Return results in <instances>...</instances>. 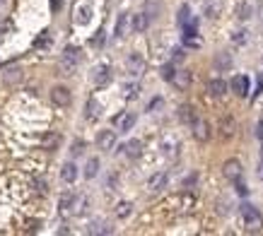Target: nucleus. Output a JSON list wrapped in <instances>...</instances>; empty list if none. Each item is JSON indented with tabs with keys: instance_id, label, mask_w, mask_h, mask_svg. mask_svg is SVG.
<instances>
[{
	"instance_id": "obj_8",
	"label": "nucleus",
	"mask_w": 263,
	"mask_h": 236,
	"mask_svg": "<svg viewBox=\"0 0 263 236\" xmlns=\"http://www.w3.org/2000/svg\"><path fill=\"white\" fill-rule=\"evenodd\" d=\"M217 130H220V137H222V140H229V137L237 133V120H234L232 116H225L222 120H220Z\"/></svg>"
},
{
	"instance_id": "obj_40",
	"label": "nucleus",
	"mask_w": 263,
	"mask_h": 236,
	"mask_svg": "<svg viewBox=\"0 0 263 236\" xmlns=\"http://www.w3.org/2000/svg\"><path fill=\"white\" fill-rule=\"evenodd\" d=\"M34 185H36V190H41V193H44V190H46V183H44V181H36V183H34Z\"/></svg>"
},
{
	"instance_id": "obj_22",
	"label": "nucleus",
	"mask_w": 263,
	"mask_h": 236,
	"mask_svg": "<svg viewBox=\"0 0 263 236\" xmlns=\"http://www.w3.org/2000/svg\"><path fill=\"white\" fill-rule=\"evenodd\" d=\"M61 178H63L66 183H72V181L77 178V167H75L72 162L63 164V167H61Z\"/></svg>"
},
{
	"instance_id": "obj_11",
	"label": "nucleus",
	"mask_w": 263,
	"mask_h": 236,
	"mask_svg": "<svg viewBox=\"0 0 263 236\" xmlns=\"http://www.w3.org/2000/svg\"><path fill=\"white\" fill-rule=\"evenodd\" d=\"M225 92H227V82H225V80L215 77V80L208 82V94H210V97H222Z\"/></svg>"
},
{
	"instance_id": "obj_32",
	"label": "nucleus",
	"mask_w": 263,
	"mask_h": 236,
	"mask_svg": "<svg viewBox=\"0 0 263 236\" xmlns=\"http://www.w3.org/2000/svg\"><path fill=\"white\" fill-rule=\"evenodd\" d=\"M174 75H176V67H174V63H169V65H164V67H162V77H164L167 82H172V80H174Z\"/></svg>"
},
{
	"instance_id": "obj_34",
	"label": "nucleus",
	"mask_w": 263,
	"mask_h": 236,
	"mask_svg": "<svg viewBox=\"0 0 263 236\" xmlns=\"http://www.w3.org/2000/svg\"><path fill=\"white\" fill-rule=\"evenodd\" d=\"M82 150H85V142H82V140H75L70 152H72V157H77V154H82Z\"/></svg>"
},
{
	"instance_id": "obj_31",
	"label": "nucleus",
	"mask_w": 263,
	"mask_h": 236,
	"mask_svg": "<svg viewBox=\"0 0 263 236\" xmlns=\"http://www.w3.org/2000/svg\"><path fill=\"white\" fill-rule=\"evenodd\" d=\"M254 15V5L251 2H244L242 7H239V19H249Z\"/></svg>"
},
{
	"instance_id": "obj_16",
	"label": "nucleus",
	"mask_w": 263,
	"mask_h": 236,
	"mask_svg": "<svg viewBox=\"0 0 263 236\" xmlns=\"http://www.w3.org/2000/svg\"><path fill=\"white\" fill-rule=\"evenodd\" d=\"M142 12H145L150 19H155V17H159V15H162V2H159V0H145Z\"/></svg>"
},
{
	"instance_id": "obj_38",
	"label": "nucleus",
	"mask_w": 263,
	"mask_h": 236,
	"mask_svg": "<svg viewBox=\"0 0 263 236\" xmlns=\"http://www.w3.org/2000/svg\"><path fill=\"white\" fill-rule=\"evenodd\" d=\"M92 44H94V46H102V44H104V32H97V36L92 39Z\"/></svg>"
},
{
	"instance_id": "obj_17",
	"label": "nucleus",
	"mask_w": 263,
	"mask_h": 236,
	"mask_svg": "<svg viewBox=\"0 0 263 236\" xmlns=\"http://www.w3.org/2000/svg\"><path fill=\"white\" fill-rule=\"evenodd\" d=\"M167 185V174L164 171H159V174H155V176L147 181V190H152V193H157V190H162Z\"/></svg>"
},
{
	"instance_id": "obj_26",
	"label": "nucleus",
	"mask_w": 263,
	"mask_h": 236,
	"mask_svg": "<svg viewBox=\"0 0 263 236\" xmlns=\"http://www.w3.org/2000/svg\"><path fill=\"white\" fill-rule=\"evenodd\" d=\"M22 77V72H19V67H7L5 72H2V80L7 82V84H15L17 80Z\"/></svg>"
},
{
	"instance_id": "obj_24",
	"label": "nucleus",
	"mask_w": 263,
	"mask_h": 236,
	"mask_svg": "<svg viewBox=\"0 0 263 236\" xmlns=\"http://www.w3.org/2000/svg\"><path fill=\"white\" fill-rule=\"evenodd\" d=\"M128 19H131V15H119V19H116V36H126V32H128Z\"/></svg>"
},
{
	"instance_id": "obj_43",
	"label": "nucleus",
	"mask_w": 263,
	"mask_h": 236,
	"mask_svg": "<svg viewBox=\"0 0 263 236\" xmlns=\"http://www.w3.org/2000/svg\"><path fill=\"white\" fill-rule=\"evenodd\" d=\"M259 92H263V75L259 77Z\"/></svg>"
},
{
	"instance_id": "obj_13",
	"label": "nucleus",
	"mask_w": 263,
	"mask_h": 236,
	"mask_svg": "<svg viewBox=\"0 0 263 236\" xmlns=\"http://www.w3.org/2000/svg\"><path fill=\"white\" fill-rule=\"evenodd\" d=\"M92 80H94V84H106L109 80H111V72H109V67L106 65H97L94 67V75H92Z\"/></svg>"
},
{
	"instance_id": "obj_12",
	"label": "nucleus",
	"mask_w": 263,
	"mask_h": 236,
	"mask_svg": "<svg viewBox=\"0 0 263 236\" xmlns=\"http://www.w3.org/2000/svg\"><path fill=\"white\" fill-rule=\"evenodd\" d=\"M142 70H145L142 56H140V53H131V56H128V72H131V75H140Z\"/></svg>"
},
{
	"instance_id": "obj_20",
	"label": "nucleus",
	"mask_w": 263,
	"mask_h": 236,
	"mask_svg": "<svg viewBox=\"0 0 263 236\" xmlns=\"http://www.w3.org/2000/svg\"><path fill=\"white\" fill-rule=\"evenodd\" d=\"M220 12H222V2L220 0H205V17L208 19L220 17Z\"/></svg>"
},
{
	"instance_id": "obj_39",
	"label": "nucleus",
	"mask_w": 263,
	"mask_h": 236,
	"mask_svg": "<svg viewBox=\"0 0 263 236\" xmlns=\"http://www.w3.org/2000/svg\"><path fill=\"white\" fill-rule=\"evenodd\" d=\"M61 7H63V0H51V10L53 12H58Z\"/></svg>"
},
{
	"instance_id": "obj_1",
	"label": "nucleus",
	"mask_w": 263,
	"mask_h": 236,
	"mask_svg": "<svg viewBox=\"0 0 263 236\" xmlns=\"http://www.w3.org/2000/svg\"><path fill=\"white\" fill-rule=\"evenodd\" d=\"M242 217H244V224H246L249 232H259V229H261L263 219H261V215H259V210H256L254 205L244 202V205H242Z\"/></svg>"
},
{
	"instance_id": "obj_28",
	"label": "nucleus",
	"mask_w": 263,
	"mask_h": 236,
	"mask_svg": "<svg viewBox=\"0 0 263 236\" xmlns=\"http://www.w3.org/2000/svg\"><path fill=\"white\" fill-rule=\"evenodd\" d=\"M97 171H99V159H97V157H92V159L87 162V167H85V176L94 178V176H97Z\"/></svg>"
},
{
	"instance_id": "obj_2",
	"label": "nucleus",
	"mask_w": 263,
	"mask_h": 236,
	"mask_svg": "<svg viewBox=\"0 0 263 236\" xmlns=\"http://www.w3.org/2000/svg\"><path fill=\"white\" fill-rule=\"evenodd\" d=\"M77 65H80V51L75 46H68L66 51H63V56H61V70H63V75H72L77 70Z\"/></svg>"
},
{
	"instance_id": "obj_30",
	"label": "nucleus",
	"mask_w": 263,
	"mask_h": 236,
	"mask_svg": "<svg viewBox=\"0 0 263 236\" xmlns=\"http://www.w3.org/2000/svg\"><path fill=\"white\" fill-rule=\"evenodd\" d=\"M176 22H179L181 27L191 22V15H189V5H181V7H179V15H176Z\"/></svg>"
},
{
	"instance_id": "obj_33",
	"label": "nucleus",
	"mask_w": 263,
	"mask_h": 236,
	"mask_svg": "<svg viewBox=\"0 0 263 236\" xmlns=\"http://www.w3.org/2000/svg\"><path fill=\"white\" fill-rule=\"evenodd\" d=\"M56 145H58V135H56V133H49V135L44 137V147H46V150H56Z\"/></svg>"
},
{
	"instance_id": "obj_23",
	"label": "nucleus",
	"mask_w": 263,
	"mask_h": 236,
	"mask_svg": "<svg viewBox=\"0 0 263 236\" xmlns=\"http://www.w3.org/2000/svg\"><path fill=\"white\" fill-rule=\"evenodd\" d=\"M150 22H152V19H150L145 12H138V15L133 17V29H135V32H145V29L150 27Z\"/></svg>"
},
{
	"instance_id": "obj_6",
	"label": "nucleus",
	"mask_w": 263,
	"mask_h": 236,
	"mask_svg": "<svg viewBox=\"0 0 263 236\" xmlns=\"http://www.w3.org/2000/svg\"><path fill=\"white\" fill-rule=\"evenodd\" d=\"M51 99H53V104H56V106H61V109L70 106V101H72V97H70V89H68V87H53V89H51Z\"/></svg>"
},
{
	"instance_id": "obj_18",
	"label": "nucleus",
	"mask_w": 263,
	"mask_h": 236,
	"mask_svg": "<svg viewBox=\"0 0 263 236\" xmlns=\"http://www.w3.org/2000/svg\"><path fill=\"white\" fill-rule=\"evenodd\" d=\"M176 114H179V120H181V123H186V125H191V123L198 118L196 111H193V106H189V104L179 106V111H176Z\"/></svg>"
},
{
	"instance_id": "obj_37",
	"label": "nucleus",
	"mask_w": 263,
	"mask_h": 236,
	"mask_svg": "<svg viewBox=\"0 0 263 236\" xmlns=\"http://www.w3.org/2000/svg\"><path fill=\"white\" fill-rule=\"evenodd\" d=\"M232 41H234V44H244V41H246V32H237V34L232 36Z\"/></svg>"
},
{
	"instance_id": "obj_29",
	"label": "nucleus",
	"mask_w": 263,
	"mask_h": 236,
	"mask_svg": "<svg viewBox=\"0 0 263 236\" xmlns=\"http://www.w3.org/2000/svg\"><path fill=\"white\" fill-rule=\"evenodd\" d=\"M131 212H133L131 202H119V205H116V217H119V219H126Z\"/></svg>"
},
{
	"instance_id": "obj_15",
	"label": "nucleus",
	"mask_w": 263,
	"mask_h": 236,
	"mask_svg": "<svg viewBox=\"0 0 263 236\" xmlns=\"http://www.w3.org/2000/svg\"><path fill=\"white\" fill-rule=\"evenodd\" d=\"M232 89H234L237 97H246V92H249V80H246L244 75H237V77L232 80Z\"/></svg>"
},
{
	"instance_id": "obj_36",
	"label": "nucleus",
	"mask_w": 263,
	"mask_h": 236,
	"mask_svg": "<svg viewBox=\"0 0 263 236\" xmlns=\"http://www.w3.org/2000/svg\"><path fill=\"white\" fill-rule=\"evenodd\" d=\"M184 56H186V53H184V49H176V51H174V56H172V63H174V65H176V63H181Z\"/></svg>"
},
{
	"instance_id": "obj_14",
	"label": "nucleus",
	"mask_w": 263,
	"mask_h": 236,
	"mask_svg": "<svg viewBox=\"0 0 263 236\" xmlns=\"http://www.w3.org/2000/svg\"><path fill=\"white\" fill-rule=\"evenodd\" d=\"M172 82L176 84V89H189V84H191V70H176V75H174Z\"/></svg>"
},
{
	"instance_id": "obj_5",
	"label": "nucleus",
	"mask_w": 263,
	"mask_h": 236,
	"mask_svg": "<svg viewBox=\"0 0 263 236\" xmlns=\"http://www.w3.org/2000/svg\"><path fill=\"white\" fill-rule=\"evenodd\" d=\"M77 198L72 195V193H63L61 195V200H58V212L63 215V217H68V215H72V212H77Z\"/></svg>"
},
{
	"instance_id": "obj_25",
	"label": "nucleus",
	"mask_w": 263,
	"mask_h": 236,
	"mask_svg": "<svg viewBox=\"0 0 263 236\" xmlns=\"http://www.w3.org/2000/svg\"><path fill=\"white\" fill-rule=\"evenodd\" d=\"M102 114V106L97 104V99H89L87 101V120H97Z\"/></svg>"
},
{
	"instance_id": "obj_9",
	"label": "nucleus",
	"mask_w": 263,
	"mask_h": 236,
	"mask_svg": "<svg viewBox=\"0 0 263 236\" xmlns=\"http://www.w3.org/2000/svg\"><path fill=\"white\" fill-rule=\"evenodd\" d=\"M114 145H116V133L114 130H102L97 135V147L99 150H114Z\"/></svg>"
},
{
	"instance_id": "obj_42",
	"label": "nucleus",
	"mask_w": 263,
	"mask_h": 236,
	"mask_svg": "<svg viewBox=\"0 0 263 236\" xmlns=\"http://www.w3.org/2000/svg\"><path fill=\"white\" fill-rule=\"evenodd\" d=\"M259 178H261V181H263V162H261V164H259Z\"/></svg>"
},
{
	"instance_id": "obj_4",
	"label": "nucleus",
	"mask_w": 263,
	"mask_h": 236,
	"mask_svg": "<svg viewBox=\"0 0 263 236\" xmlns=\"http://www.w3.org/2000/svg\"><path fill=\"white\" fill-rule=\"evenodd\" d=\"M191 133H193V137H196L198 142H208L210 140V123L203 120V118H196L191 123Z\"/></svg>"
},
{
	"instance_id": "obj_41",
	"label": "nucleus",
	"mask_w": 263,
	"mask_h": 236,
	"mask_svg": "<svg viewBox=\"0 0 263 236\" xmlns=\"http://www.w3.org/2000/svg\"><path fill=\"white\" fill-rule=\"evenodd\" d=\"M237 190H239L242 195H246V185H244V183H239V181H237Z\"/></svg>"
},
{
	"instance_id": "obj_19",
	"label": "nucleus",
	"mask_w": 263,
	"mask_h": 236,
	"mask_svg": "<svg viewBox=\"0 0 263 236\" xmlns=\"http://www.w3.org/2000/svg\"><path fill=\"white\" fill-rule=\"evenodd\" d=\"M92 19V7L89 5H80L75 10V24H87Z\"/></svg>"
},
{
	"instance_id": "obj_3",
	"label": "nucleus",
	"mask_w": 263,
	"mask_h": 236,
	"mask_svg": "<svg viewBox=\"0 0 263 236\" xmlns=\"http://www.w3.org/2000/svg\"><path fill=\"white\" fill-rule=\"evenodd\" d=\"M179 150H181V142H179L176 135H164V137H162V154H164V157L174 159V157L179 154Z\"/></svg>"
},
{
	"instance_id": "obj_10",
	"label": "nucleus",
	"mask_w": 263,
	"mask_h": 236,
	"mask_svg": "<svg viewBox=\"0 0 263 236\" xmlns=\"http://www.w3.org/2000/svg\"><path fill=\"white\" fill-rule=\"evenodd\" d=\"M114 125L119 128V133H128L135 125V114H119L114 118Z\"/></svg>"
},
{
	"instance_id": "obj_27",
	"label": "nucleus",
	"mask_w": 263,
	"mask_h": 236,
	"mask_svg": "<svg viewBox=\"0 0 263 236\" xmlns=\"http://www.w3.org/2000/svg\"><path fill=\"white\" fill-rule=\"evenodd\" d=\"M140 152H142V142H140V140H131V142L126 145V154L133 157V159L140 157Z\"/></svg>"
},
{
	"instance_id": "obj_35",
	"label": "nucleus",
	"mask_w": 263,
	"mask_h": 236,
	"mask_svg": "<svg viewBox=\"0 0 263 236\" xmlns=\"http://www.w3.org/2000/svg\"><path fill=\"white\" fill-rule=\"evenodd\" d=\"M138 97V84H128L126 87V99H135Z\"/></svg>"
},
{
	"instance_id": "obj_21",
	"label": "nucleus",
	"mask_w": 263,
	"mask_h": 236,
	"mask_svg": "<svg viewBox=\"0 0 263 236\" xmlns=\"http://www.w3.org/2000/svg\"><path fill=\"white\" fill-rule=\"evenodd\" d=\"M212 63H215V70H220V72H227V70L232 67V56H229V53H217Z\"/></svg>"
},
{
	"instance_id": "obj_7",
	"label": "nucleus",
	"mask_w": 263,
	"mask_h": 236,
	"mask_svg": "<svg viewBox=\"0 0 263 236\" xmlns=\"http://www.w3.org/2000/svg\"><path fill=\"white\" fill-rule=\"evenodd\" d=\"M222 174L229 181H239L242 178V162L239 159H227L225 167H222Z\"/></svg>"
}]
</instances>
